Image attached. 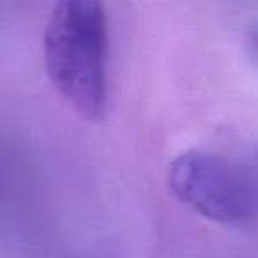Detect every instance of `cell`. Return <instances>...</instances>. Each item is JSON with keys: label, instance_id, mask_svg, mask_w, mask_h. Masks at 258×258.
<instances>
[{"label": "cell", "instance_id": "1", "mask_svg": "<svg viewBox=\"0 0 258 258\" xmlns=\"http://www.w3.org/2000/svg\"><path fill=\"white\" fill-rule=\"evenodd\" d=\"M46 75L87 122H101L110 99V37L103 0H55L43 36Z\"/></svg>", "mask_w": 258, "mask_h": 258}, {"label": "cell", "instance_id": "2", "mask_svg": "<svg viewBox=\"0 0 258 258\" xmlns=\"http://www.w3.org/2000/svg\"><path fill=\"white\" fill-rule=\"evenodd\" d=\"M166 180L180 204L212 223L244 225L256 214L253 175L214 152H180L170 163Z\"/></svg>", "mask_w": 258, "mask_h": 258}]
</instances>
